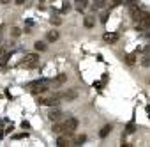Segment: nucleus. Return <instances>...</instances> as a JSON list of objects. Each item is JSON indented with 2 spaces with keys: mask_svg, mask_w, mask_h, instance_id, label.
Segmentation results:
<instances>
[{
  "mask_svg": "<svg viewBox=\"0 0 150 147\" xmlns=\"http://www.w3.org/2000/svg\"><path fill=\"white\" fill-rule=\"evenodd\" d=\"M78 119L76 117H72V115H69L67 113V117L64 119V128H65V131H64V135H67V136H71L74 131L78 129Z\"/></svg>",
  "mask_w": 150,
  "mask_h": 147,
  "instance_id": "f257e3e1",
  "label": "nucleus"
},
{
  "mask_svg": "<svg viewBox=\"0 0 150 147\" xmlns=\"http://www.w3.org/2000/svg\"><path fill=\"white\" fill-rule=\"evenodd\" d=\"M0 36H2V27H0Z\"/></svg>",
  "mask_w": 150,
  "mask_h": 147,
  "instance_id": "7c9ffc66",
  "label": "nucleus"
},
{
  "mask_svg": "<svg viewBox=\"0 0 150 147\" xmlns=\"http://www.w3.org/2000/svg\"><path fill=\"white\" fill-rule=\"evenodd\" d=\"M34 46H35V50H37V51H44V50H46V44H44L42 41H35V43H34Z\"/></svg>",
  "mask_w": 150,
  "mask_h": 147,
  "instance_id": "f3484780",
  "label": "nucleus"
},
{
  "mask_svg": "<svg viewBox=\"0 0 150 147\" xmlns=\"http://www.w3.org/2000/svg\"><path fill=\"white\" fill-rule=\"evenodd\" d=\"M11 36H13V37H20V36H21V29L13 27V29H11Z\"/></svg>",
  "mask_w": 150,
  "mask_h": 147,
  "instance_id": "412c9836",
  "label": "nucleus"
},
{
  "mask_svg": "<svg viewBox=\"0 0 150 147\" xmlns=\"http://www.w3.org/2000/svg\"><path fill=\"white\" fill-rule=\"evenodd\" d=\"M51 131H53L55 135H62V133L65 131V128H64V122H58V121H57V122L53 124V128H51Z\"/></svg>",
  "mask_w": 150,
  "mask_h": 147,
  "instance_id": "423d86ee",
  "label": "nucleus"
},
{
  "mask_svg": "<svg viewBox=\"0 0 150 147\" xmlns=\"http://www.w3.org/2000/svg\"><path fill=\"white\" fill-rule=\"evenodd\" d=\"M41 2H46V0H41Z\"/></svg>",
  "mask_w": 150,
  "mask_h": 147,
  "instance_id": "2f4dec72",
  "label": "nucleus"
},
{
  "mask_svg": "<svg viewBox=\"0 0 150 147\" xmlns=\"http://www.w3.org/2000/svg\"><path fill=\"white\" fill-rule=\"evenodd\" d=\"M71 142H69V138H67V135H58V138H57V145L58 147H67Z\"/></svg>",
  "mask_w": 150,
  "mask_h": 147,
  "instance_id": "0eeeda50",
  "label": "nucleus"
},
{
  "mask_svg": "<svg viewBox=\"0 0 150 147\" xmlns=\"http://www.w3.org/2000/svg\"><path fill=\"white\" fill-rule=\"evenodd\" d=\"M62 115H64V113H62L58 108H55V110H51V112L48 113V119H50L51 122H57V121H60V119H62Z\"/></svg>",
  "mask_w": 150,
  "mask_h": 147,
  "instance_id": "39448f33",
  "label": "nucleus"
},
{
  "mask_svg": "<svg viewBox=\"0 0 150 147\" xmlns=\"http://www.w3.org/2000/svg\"><path fill=\"white\" fill-rule=\"evenodd\" d=\"M71 11V4L69 2H64V6H62V13H69Z\"/></svg>",
  "mask_w": 150,
  "mask_h": 147,
  "instance_id": "b1692460",
  "label": "nucleus"
},
{
  "mask_svg": "<svg viewBox=\"0 0 150 147\" xmlns=\"http://www.w3.org/2000/svg\"><path fill=\"white\" fill-rule=\"evenodd\" d=\"M9 2H13V0H0V4H9Z\"/></svg>",
  "mask_w": 150,
  "mask_h": 147,
  "instance_id": "c85d7f7f",
  "label": "nucleus"
},
{
  "mask_svg": "<svg viewBox=\"0 0 150 147\" xmlns=\"http://www.w3.org/2000/svg\"><path fill=\"white\" fill-rule=\"evenodd\" d=\"M13 2H14V4H16V6H23V4H25V2H27V0H13Z\"/></svg>",
  "mask_w": 150,
  "mask_h": 147,
  "instance_id": "bb28decb",
  "label": "nucleus"
},
{
  "mask_svg": "<svg viewBox=\"0 0 150 147\" xmlns=\"http://www.w3.org/2000/svg\"><path fill=\"white\" fill-rule=\"evenodd\" d=\"M125 62H127L129 66H134V64H136V55H134V53H131V55H125Z\"/></svg>",
  "mask_w": 150,
  "mask_h": 147,
  "instance_id": "2eb2a0df",
  "label": "nucleus"
},
{
  "mask_svg": "<svg viewBox=\"0 0 150 147\" xmlns=\"http://www.w3.org/2000/svg\"><path fill=\"white\" fill-rule=\"evenodd\" d=\"M87 140V136L85 135H81V136H76V138H74V143L72 145H83V142Z\"/></svg>",
  "mask_w": 150,
  "mask_h": 147,
  "instance_id": "a211bd4d",
  "label": "nucleus"
},
{
  "mask_svg": "<svg viewBox=\"0 0 150 147\" xmlns=\"http://www.w3.org/2000/svg\"><path fill=\"white\" fill-rule=\"evenodd\" d=\"M51 25H55V27H58V25H62V18H58V16H51Z\"/></svg>",
  "mask_w": 150,
  "mask_h": 147,
  "instance_id": "aec40b11",
  "label": "nucleus"
},
{
  "mask_svg": "<svg viewBox=\"0 0 150 147\" xmlns=\"http://www.w3.org/2000/svg\"><path fill=\"white\" fill-rule=\"evenodd\" d=\"M27 136H28L27 133H16V135H13L14 140H21V138H27Z\"/></svg>",
  "mask_w": 150,
  "mask_h": 147,
  "instance_id": "5701e85b",
  "label": "nucleus"
},
{
  "mask_svg": "<svg viewBox=\"0 0 150 147\" xmlns=\"http://www.w3.org/2000/svg\"><path fill=\"white\" fill-rule=\"evenodd\" d=\"M67 82V75H64V73H62V75H58L55 80H53V85H62V83H65Z\"/></svg>",
  "mask_w": 150,
  "mask_h": 147,
  "instance_id": "9b49d317",
  "label": "nucleus"
},
{
  "mask_svg": "<svg viewBox=\"0 0 150 147\" xmlns=\"http://www.w3.org/2000/svg\"><path fill=\"white\" fill-rule=\"evenodd\" d=\"M125 129H127V133H134V122L131 121V122L125 126Z\"/></svg>",
  "mask_w": 150,
  "mask_h": 147,
  "instance_id": "393cba45",
  "label": "nucleus"
},
{
  "mask_svg": "<svg viewBox=\"0 0 150 147\" xmlns=\"http://www.w3.org/2000/svg\"><path fill=\"white\" fill-rule=\"evenodd\" d=\"M108 0H94V4H92V11H97V9H103L106 6Z\"/></svg>",
  "mask_w": 150,
  "mask_h": 147,
  "instance_id": "9d476101",
  "label": "nucleus"
},
{
  "mask_svg": "<svg viewBox=\"0 0 150 147\" xmlns=\"http://www.w3.org/2000/svg\"><path fill=\"white\" fill-rule=\"evenodd\" d=\"M74 2H76L74 6H76V9H78L80 13H83V11L88 7V0H74Z\"/></svg>",
  "mask_w": 150,
  "mask_h": 147,
  "instance_id": "6e6552de",
  "label": "nucleus"
},
{
  "mask_svg": "<svg viewBox=\"0 0 150 147\" xmlns=\"http://www.w3.org/2000/svg\"><path fill=\"white\" fill-rule=\"evenodd\" d=\"M110 13H111V9H110V11H104V13L101 14V18H99V20H101V23H106V21H108V18H110Z\"/></svg>",
  "mask_w": 150,
  "mask_h": 147,
  "instance_id": "6ab92c4d",
  "label": "nucleus"
},
{
  "mask_svg": "<svg viewBox=\"0 0 150 147\" xmlns=\"http://www.w3.org/2000/svg\"><path fill=\"white\" fill-rule=\"evenodd\" d=\"M103 39H104L106 43H110V44H115V43L118 41V34H117V32H106V34L103 36Z\"/></svg>",
  "mask_w": 150,
  "mask_h": 147,
  "instance_id": "20e7f679",
  "label": "nucleus"
},
{
  "mask_svg": "<svg viewBox=\"0 0 150 147\" xmlns=\"http://www.w3.org/2000/svg\"><path fill=\"white\" fill-rule=\"evenodd\" d=\"M46 39H48L50 43H55V41L58 39V32H57V30H51V32H48V36H46Z\"/></svg>",
  "mask_w": 150,
  "mask_h": 147,
  "instance_id": "ddd939ff",
  "label": "nucleus"
},
{
  "mask_svg": "<svg viewBox=\"0 0 150 147\" xmlns=\"http://www.w3.org/2000/svg\"><path fill=\"white\" fill-rule=\"evenodd\" d=\"M111 129H113V126H111V124H106V126H103V129L99 131V136H101V138H106V136L111 133Z\"/></svg>",
  "mask_w": 150,
  "mask_h": 147,
  "instance_id": "1a4fd4ad",
  "label": "nucleus"
},
{
  "mask_svg": "<svg viewBox=\"0 0 150 147\" xmlns=\"http://www.w3.org/2000/svg\"><path fill=\"white\" fill-rule=\"evenodd\" d=\"M7 59H9V53H6L2 59H0V64H2V66H6V64H7Z\"/></svg>",
  "mask_w": 150,
  "mask_h": 147,
  "instance_id": "a878e982",
  "label": "nucleus"
},
{
  "mask_svg": "<svg viewBox=\"0 0 150 147\" xmlns=\"http://www.w3.org/2000/svg\"><path fill=\"white\" fill-rule=\"evenodd\" d=\"M146 113H148V117H150V106H146Z\"/></svg>",
  "mask_w": 150,
  "mask_h": 147,
  "instance_id": "c756f323",
  "label": "nucleus"
},
{
  "mask_svg": "<svg viewBox=\"0 0 150 147\" xmlns=\"http://www.w3.org/2000/svg\"><path fill=\"white\" fill-rule=\"evenodd\" d=\"M122 4H124V0H111L110 9H113V7H118V6H122Z\"/></svg>",
  "mask_w": 150,
  "mask_h": 147,
  "instance_id": "4be33fe9",
  "label": "nucleus"
},
{
  "mask_svg": "<svg viewBox=\"0 0 150 147\" xmlns=\"http://www.w3.org/2000/svg\"><path fill=\"white\" fill-rule=\"evenodd\" d=\"M83 25H85L87 29H92V27L96 25V20H94V16H85V20H83Z\"/></svg>",
  "mask_w": 150,
  "mask_h": 147,
  "instance_id": "f8f14e48",
  "label": "nucleus"
},
{
  "mask_svg": "<svg viewBox=\"0 0 150 147\" xmlns=\"http://www.w3.org/2000/svg\"><path fill=\"white\" fill-rule=\"evenodd\" d=\"M37 64H39V55H37V53H25V57H23V60H21V66H23V67L32 69V67H35Z\"/></svg>",
  "mask_w": 150,
  "mask_h": 147,
  "instance_id": "7ed1b4c3",
  "label": "nucleus"
},
{
  "mask_svg": "<svg viewBox=\"0 0 150 147\" xmlns=\"http://www.w3.org/2000/svg\"><path fill=\"white\" fill-rule=\"evenodd\" d=\"M141 66L143 67H150V53H145V57L141 59Z\"/></svg>",
  "mask_w": 150,
  "mask_h": 147,
  "instance_id": "dca6fc26",
  "label": "nucleus"
},
{
  "mask_svg": "<svg viewBox=\"0 0 150 147\" xmlns=\"http://www.w3.org/2000/svg\"><path fill=\"white\" fill-rule=\"evenodd\" d=\"M143 51H145V53H150V43H148V44L145 46V50H143Z\"/></svg>",
  "mask_w": 150,
  "mask_h": 147,
  "instance_id": "cd10ccee",
  "label": "nucleus"
},
{
  "mask_svg": "<svg viewBox=\"0 0 150 147\" xmlns=\"http://www.w3.org/2000/svg\"><path fill=\"white\" fill-rule=\"evenodd\" d=\"M134 29L136 30H150V13H141L139 20L134 21Z\"/></svg>",
  "mask_w": 150,
  "mask_h": 147,
  "instance_id": "f03ea898",
  "label": "nucleus"
},
{
  "mask_svg": "<svg viewBox=\"0 0 150 147\" xmlns=\"http://www.w3.org/2000/svg\"><path fill=\"white\" fill-rule=\"evenodd\" d=\"M76 96H78V92H76V91H67V92H65V99H67V101L76 99Z\"/></svg>",
  "mask_w": 150,
  "mask_h": 147,
  "instance_id": "4468645a",
  "label": "nucleus"
}]
</instances>
